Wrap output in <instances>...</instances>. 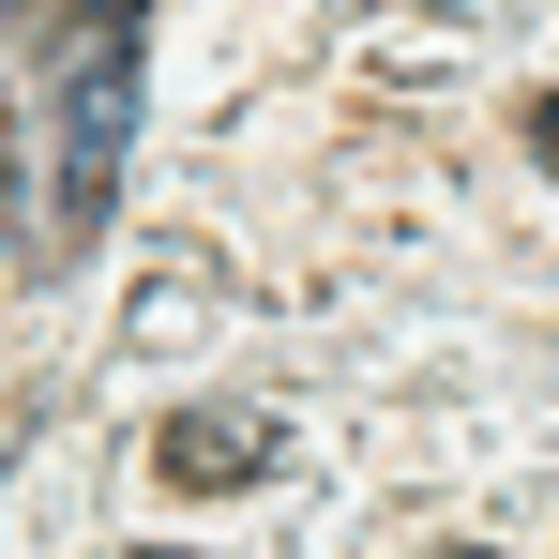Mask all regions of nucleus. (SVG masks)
I'll return each mask as SVG.
<instances>
[{"instance_id":"1","label":"nucleus","mask_w":559,"mask_h":559,"mask_svg":"<svg viewBox=\"0 0 559 559\" xmlns=\"http://www.w3.org/2000/svg\"><path fill=\"white\" fill-rule=\"evenodd\" d=\"M136 61H152V0H61L46 61H15V273H76L106 242V197L136 152Z\"/></svg>"},{"instance_id":"2","label":"nucleus","mask_w":559,"mask_h":559,"mask_svg":"<svg viewBox=\"0 0 559 559\" xmlns=\"http://www.w3.org/2000/svg\"><path fill=\"white\" fill-rule=\"evenodd\" d=\"M152 468H167L182 499H212V484H258V468H273V424H258V408H182V424L152 439Z\"/></svg>"},{"instance_id":"3","label":"nucleus","mask_w":559,"mask_h":559,"mask_svg":"<svg viewBox=\"0 0 559 559\" xmlns=\"http://www.w3.org/2000/svg\"><path fill=\"white\" fill-rule=\"evenodd\" d=\"M530 152H545V167H559V92H530Z\"/></svg>"},{"instance_id":"4","label":"nucleus","mask_w":559,"mask_h":559,"mask_svg":"<svg viewBox=\"0 0 559 559\" xmlns=\"http://www.w3.org/2000/svg\"><path fill=\"white\" fill-rule=\"evenodd\" d=\"M15 15H31V0H0V61H15Z\"/></svg>"},{"instance_id":"5","label":"nucleus","mask_w":559,"mask_h":559,"mask_svg":"<svg viewBox=\"0 0 559 559\" xmlns=\"http://www.w3.org/2000/svg\"><path fill=\"white\" fill-rule=\"evenodd\" d=\"M454 559H484V545H454Z\"/></svg>"}]
</instances>
